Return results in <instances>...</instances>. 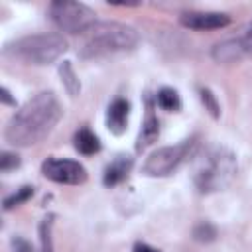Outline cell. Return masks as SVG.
I'll use <instances>...</instances> for the list:
<instances>
[{"label":"cell","mask_w":252,"mask_h":252,"mask_svg":"<svg viewBox=\"0 0 252 252\" xmlns=\"http://www.w3.org/2000/svg\"><path fill=\"white\" fill-rule=\"evenodd\" d=\"M193 234H195L197 240H213L217 236V230L209 222H201V224H197V228H195Z\"/></svg>","instance_id":"cell-20"},{"label":"cell","mask_w":252,"mask_h":252,"mask_svg":"<svg viewBox=\"0 0 252 252\" xmlns=\"http://www.w3.org/2000/svg\"><path fill=\"white\" fill-rule=\"evenodd\" d=\"M246 49L244 45L240 43L238 37H230V39H224V41H219L215 43V47L211 49V57L217 61V63H222V65H228V63H236L240 61L242 57H246Z\"/></svg>","instance_id":"cell-9"},{"label":"cell","mask_w":252,"mask_h":252,"mask_svg":"<svg viewBox=\"0 0 252 252\" xmlns=\"http://www.w3.org/2000/svg\"><path fill=\"white\" fill-rule=\"evenodd\" d=\"M20 165V158L12 152H2L0 154V171H10V169H16Z\"/></svg>","instance_id":"cell-19"},{"label":"cell","mask_w":252,"mask_h":252,"mask_svg":"<svg viewBox=\"0 0 252 252\" xmlns=\"http://www.w3.org/2000/svg\"><path fill=\"white\" fill-rule=\"evenodd\" d=\"M0 98H2V102H4V104L16 106V100L10 96V93H8V89H6V87H2V89H0Z\"/></svg>","instance_id":"cell-23"},{"label":"cell","mask_w":252,"mask_h":252,"mask_svg":"<svg viewBox=\"0 0 252 252\" xmlns=\"http://www.w3.org/2000/svg\"><path fill=\"white\" fill-rule=\"evenodd\" d=\"M158 104L165 110H179L181 106V100H179V94L175 89H169V87H163L159 93H158Z\"/></svg>","instance_id":"cell-15"},{"label":"cell","mask_w":252,"mask_h":252,"mask_svg":"<svg viewBox=\"0 0 252 252\" xmlns=\"http://www.w3.org/2000/svg\"><path fill=\"white\" fill-rule=\"evenodd\" d=\"M132 163H134V159L130 156H124V154L116 156L110 161V165L104 169V185L112 187V185H118L122 179H126V175L132 169Z\"/></svg>","instance_id":"cell-11"},{"label":"cell","mask_w":252,"mask_h":252,"mask_svg":"<svg viewBox=\"0 0 252 252\" xmlns=\"http://www.w3.org/2000/svg\"><path fill=\"white\" fill-rule=\"evenodd\" d=\"M128 112H130V104L124 98H116L110 102L108 112H106V126L112 134L120 136L126 130L128 124Z\"/></svg>","instance_id":"cell-10"},{"label":"cell","mask_w":252,"mask_h":252,"mask_svg":"<svg viewBox=\"0 0 252 252\" xmlns=\"http://www.w3.org/2000/svg\"><path fill=\"white\" fill-rule=\"evenodd\" d=\"M32 195H33V187L24 185V187H20L14 195H10V197H6V199H4V209H6V211H10V209H14V207H18V205L26 203Z\"/></svg>","instance_id":"cell-16"},{"label":"cell","mask_w":252,"mask_h":252,"mask_svg":"<svg viewBox=\"0 0 252 252\" xmlns=\"http://www.w3.org/2000/svg\"><path fill=\"white\" fill-rule=\"evenodd\" d=\"M236 175V158L224 146H209L193 159V181L201 193L226 189Z\"/></svg>","instance_id":"cell-2"},{"label":"cell","mask_w":252,"mask_h":252,"mask_svg":"<svg viewBox=\"0 0 252 252\" xmlns=\"http://www.w3.org/2000/svg\"><path fill=\"white\" fill-rule=\"evenodd\" d=\"M134 252H159V250H156V248H152V246H148V244H144V242H138V244L134 246Z\"/></svg>","instance_id":"cell-24"},{"label":"cell","mask_w":252,"mask_h":252,"mask_svg":"<svg viewBox=\"0 0 252 252\" xmlns=\"http://www.w3.org/2000/svg\"><path fill=\"white\" fill-rule=\"evenodd\" d=\"M67 51V39L61 33H35L6 43L4 55L26 65H49Z\"/></svg>","instance_id":"cell-4"},{"label":"cell","mask_w":252,"mask_h":252,"mask_svg":"<svg viewBox=\"0 0 252 252\" xmlns=\"http://www.w3.org/2000/svg\"><path fill=\"white\" fill-rule=\"evenodd\" d=\"M61 114L63 108L53 93H37L18 112H14L4 130V138L8 144L18 148L33 146L55 128Z\"/></svg>","instance_id":"cell-1"},{"label":"cell","mask_w":252,"mask_h":252,"mask_svg":"<svg viewBox=\"0 0 252 252\" xmlns=\"http://www.w3.org/2000/svg\"><path fill=\"white\" fill-rule=\"evenodd\" d=\"M179 22L191 30H219L228 26L230 16L222 12H185Z\"/></svg>","instance_id":"cell-8"},{"label":"cell","mask_w":252,"mask_h":252,"mask_svg":"<svg viewBox=\"0 0 252 252\" xmlns=\"http://www.w3.org/2000/svg\"><path fill=\"white\" fill-rule=\"evenodd\" d=\"M140 35L132 26L120 22H94L85 33L81 43V57H104L118 51H130L138 45Z\"/></svg>","instance_id":"cell-3"},{"label":"cell","mask_w":252,"mask_h":252,"mask_svg":"<svg viewBox=\"0 0 252 252\" xmlns=\"http://www.w3.org/2000/svg\"><path fill=\"white\" fill-rule=\"evenodd\" d=\"M159 136V122L156 118V114L152 112V108H148V114H146V120L142 124V130H140V136H138V142H136V150H144L148 148L150 144H154Z\"/></svg>","instance_id":"cell-12"},{"label":"cell","mask_w":252,"mask_h":252,"mask_svg":"<svg viewBox=\"0 0 252 252\" xmlns=\"http://www.w3.org/2000/svg\"><path fill=\"white\" fill-rule=\"evenodd\" d=\"M12 248H14V252H33L32 244L28 240L20 238V236H14L12 238Z\"/></svg>","instance_id":"cell-22"},{"label":"cell","mask_w":252,"mask_h":252,"mask_svg":"<svg viewBox=\"0 0 252 252\" xmlns=\"http://www.w3.org/2000/svg\"><path fill=\"white\" fill-rule=\"evenodd\" d=\"M193 148H195V138L183 140L181 144H175V146L159 148L146 158L142 165V173L148 177H165L179 167V163L193 152Z\"/></svg>","instance_id":"cell-6"},{"label":"cell","mask_w":252,"mask_h":252,"mask_svg":"<svg viewBox=\"0 0 252 252\" xmlns=\"http://www.w3.org/2000/svg\"><path fill=\"white\" fill-rule=\"evenodd\" d=\"M59 77H61V83L67 89V93L71 96H77L79 91H81V85H79V79H77V75L73 71V65L69 61H63L59 65Z\"/></svg>","instance_id":"cell-14"},{"label":"cell","mask_w":252,"mask_h":252,"mask_svg":"<svg viewBox=\"0 0 252 252\" xmlns=\"http://www.w3.org/2000/svg\"><path fill=\"white\" fill-rule=\"evenodd\" d=\"M41 173L63 185H81L87 181V169L75 159H61V158H47L41 163Z\"/></svg>","instance_id":"cell-7"},{"label":"cell","mask_w":252,"mask_h":252,"mask_svg":"<svg viewBox=\"0 0 252 252\" xmlns=\"http://www.w3.org/2000/svg\"><path fill=\"white\" fill-rule=\"evenodd\" d=\"M51 224H53V215L45 217L39 224V240H41V252H53L51 244Z\"/></svg>","instance_id":"cell-17"},{"label":"cell","mask_w":252,"mask_h":252,"mask_svg":"<svg viewBox=\"0 0 252 252\" xmlns=\"http://www.w3.org/2000/svg\"><path fill=\"white\" fill-rule=\"evenodd\" d=\"M47 12L51 22L61 32H69V33H85L96 22V14L81 2L55 0L49 4Z\"/></svg>","instance_id":"cell-5"},{"label":"cell","mask_w":252,"mask_h":252,"mask_svg":"<svg viewBox=\"0 0 252 252\" xmlns=\"http://www.w3.org/2000/svg\"><path fill=\"white\" fill-rule=\"evenodd\" d=\"M201 100H203L205 108L211 112V116H213V118H219V116H220V106H219V102H217L215 94H213L209 89H201Z\"/></svg>","instance_id":"cell-18"},{"label":"cell","mask_w":252,"mask_h":252,"mask_svg":"<svg viewBox=\"0 0 252 252\" xmlns=\"http://www.w3.org/2000/svg\"><path fill=\"white\" fill-rule=\"evenodd\" d=\"M238 39H240V43L244 45L246 53H252V20L242 28V32H240Z\"/></svg>","instance_id":"cell-21"},{"label":"cell","mask_w":252,"mask_h":252,"mask_svg":"<svg viewBox=\"0 0 252 252\" xmlns=\"http://www.w3.org/2000/svg\"><path fill=\"white\" fill-rule=\"evenodd\" d=\"M75 148L85 156H93V154H96L100 150V142L89 128H81L75 134Z\"/></svg>","instance_id":"cell-13"}]
</instances>
